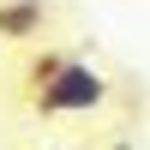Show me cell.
Listing matches in <instances>:
<instances>
[{
  "instance_id": "cell-1",
  "label": "cell",
  "mask_w": 150,
  "mask_h": 150,
  "mask_svg": "<svg viewBox=\"0 0 150 150\" xmlns=\"http://www.w3.org/2000/svg\"><path fill=\"white\" fill-rule=\"evenodd\" d=\"M108 102V78L90 66V60H72L66 72H60L48 90H36L30 96V108L42 120H66V114H96V108Z\"/></svg>"
},
{
  "instance_id": "cell-2",
  "label": "cell",
  "mask_w": 150,
  "mask_h": 150,
  "mask_svg": "<svg viewBox=\"0 0 150 150\" xmlns=\"http://www.w3.org/2000/svg\"><path fill=\"white\" fill-rule=\"evenodd\" d=\"M48 24V0H0V42H36Z\"/></svg>"
},
{
  "instance_id": "cell-3",
  "label": "cell",
  "mask_w": 150,
  "mask_h": 150,
  "mask_svg": "<svg viewBox=\"0 0 150 150\" xmlns=\"http://www.w3.org/2000/svg\"><path fill=\"white\" fill-rule=\"evenodd\" d=\"M66 66H72V54H60V48H36L30 66H24V90H30V96H36V90H48Z\"/></svg>"
},
{
  "instance_id": "cell-4",
  "label": "cell",
  "mask_w": 150,
  "mask_h": 150,
  "mask_svg": "<svg viewBox=\"0 0 150 150\" xmlns=\"http://www.w3.org/2000/svg\"><path fill=\"white\" fill-rule=\"evenodd\" d=\"M108 150H138V144H132V138H114V144H108Z\"/></svg>"
}]
</instances>
